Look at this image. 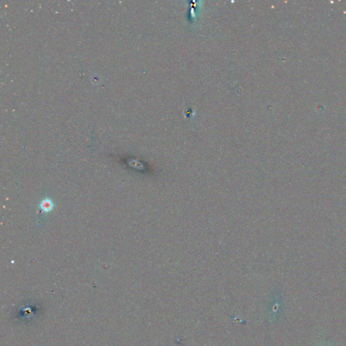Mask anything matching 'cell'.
Segmentation results:
<instances>
[{"label": "cell", "instance_id": "obj_1", "mask_svg": "<svg viewBox=\"0 0 346 346\" xmlns=\"http://www.w3.org/2000/svg\"><path fill=\"white\" fill-rule=\"evenodd\" d=\"M51 206H52V205H51V203L47 200L44 201L43 203H42V208H43L44 210H47V211H48V210L51 209Z\"/></svg>", "mask_w": 346, "mask_h": 346}]
</instances>
